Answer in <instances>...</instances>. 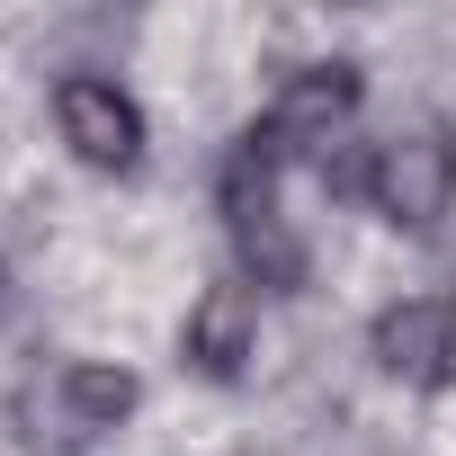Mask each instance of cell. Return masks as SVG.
I'll list each match as a JSON object with an SVG mask.
<instances>
[{
    "label": "cell",
    "mask_w": 456,
    "mask_h": 456,
    "mask_svg": "<svg viewBox=\"0 0 456 456\" xmlns=\"http://www.w3.org/2000/svg\"><path fill=\"white\" fill-rule=\"evenodd\" d=\"M278 143L251 126L233 152H224V179H215V197H224V233H233V260H242V287H269V296H296L305 287V242H296V224H287V206H278Z\"/></svg>",
    "instance_id": "1"
},
{
    "label": "cell",
    "mask_w": 456,
    "mask_h": 456,
    "mask_svg": "<svg viewBox=\"0 0 456 456\" xmlns=\"http://www.w3.org/2000/svg\"><path fill=\"white\" fill-rule=\"evenodd\" d=\"M367 206L394 224V233H438V215L456 206V134L438 117L385 134L376 161H367Z\"/></svg>",
    "instance_id": "2"
},
{
    "label": "cell",
    "mask_w": 456,
    "mask_h": 456,
    "mask_svg": "<svg viewBox=\"0 0 456 456\" xmlns=\"http://www.w3.org/2000/svg\"><path fill=\"white\" fill-rule=\"evenodd\" d=\"M134 376L126 367H108V358H63V367H45L28 394H19V420H28V438L45 447H99L126 411H134Z\"/></svg>",
    "instance_id": "3"
},
{
    "label": "cell",
    "mask_w": 456,
    "mask_h": 456,
    "mask_svg": "<svg viewBox=\"0 0 456 456\" xmlns=\"http://www.w3.org/2000/svg\"><path fill=\"white\" fill-rule=\"evenodd\" d=\"M358 117V63H296L287 81H278V99H269V117H260V134L278 143V161H296V152H322L340 126Z\"/></svg>",
    "instance_id": "4"
},
{
    "label": "cell",
    "mask_w": 456,
    "mask_h": 456,
    "mask_svg": "<svg viewBox=\"0 0 456 456\" xmlns=\"http://www.w3.org/2000/svg\"><path fill=\"white\" fill-rule=\"evenodd\" d=\"M54 126H63V143H72L90 170H134V161H143V108H134L117 81H99V72H72V81L54 90Z\"/></svg>",
    "instance_id": "5"
},
{
    "label": "cell",
    "mask_w": 456,
    "mask_h": 456,
    "mask_svg": "<svg viewBox=\"0 0 456 456\" xmlns=\"http://www.w3.org/2000/svg\"><path fill=\"white\" fill-rule=\"evenodd\" d=\"M367 349H376L385 376H403V385H438V376L456 367V305H447V296H403V305L376 314Z\"/></svg>",
    "instance_id": "6"
},
{
    "label": "cell",
    "mask_w": 456,
    "mask_h": 456,
    "mask_svg": "<svg viewBox=\"0 0 456 456\" xmlns=\"http://www.w3.org/2000/svg\"><path fill=\"white\" fill-rule=\"evenodd\" d=\"M179 349H188V367H197V376L233 385V376L260 358V305H251V287H242V278H215V287L188 305Z\"/></svg>",
    "instance_id": "7"
},
{
    "label": "cell",
    "mask_w": 456,
    "mask_h": 456,
    "mask_svg": "<svg viewBox=\"0 0 456 456\" xmlns=\"http://www.w3.org/2000/svg\"><path fill=\"white\" fill-rule=\"evenodd\" d=\"M0 314H10V269H0Z\"/></svg>",
    "instance_id": "8"
}]
</instances>
